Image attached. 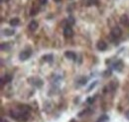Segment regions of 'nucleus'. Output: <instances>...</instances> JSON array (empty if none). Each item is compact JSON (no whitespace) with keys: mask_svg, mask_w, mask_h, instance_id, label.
I'll list each match as a JSON object with an SVG mask.
<instances>
[{"mask_svg":"<svg viewBox=\"0 0 129 122\" xmlns=\"http://www.w3.org/2000/svg\"><path fill=\"white\" fill-rule=\"evenodd\" d=\"M28 82L31 83L34 86H36L37 88H40V87L43 85V80H42L40 77H37V76L29 77V78H28Z\"/></svg>","mask_w":129,"mask_h":122,"instance_id":"f257e3e1","label":"nucleus"},{"mask_svg":"<svg viewBox=\"0 0 129 122\" xmlns=\"http://www.w3.org/2000/svg\"><path fill=\"white\" fill-rule=\"evenodd\" d=\"M32 55V50L31 49H26L24 51H22L20 54H19V60L20 61H26L28 60Z\"/></svg>","mask_w":129,"mask_h":122,"instance_id":"f03ea898","label":"nucleus"},{"mask_svg":"<svg viewBox=\"0 0 129 122\" xmlns=\"http://www.w3.org/2000/svg\"><path fill=\"white\" fill-rule=\"evenodd\" d=\"M121 35H122V31H121V29L119 27H117V26L112 28V30L110 32V36H111V38H113V39H118V38L121 37Z\"/></svg>","mask_w":129,"mask_h":122,"instance_id":"7ed1b4c3","label":"nucleus"},{"mask_svg":"<svg viewBox=\"0 0 129 122\" xmlns=\"http://www.w3.org/2000/svg\"><path fill=\"white\" fill-rule=\"evenodd\" d=\"M123 63L122 61H120V60H117L116 62H114L112 64V69L114 71H116V72H121L122 71V69H123Z\"/></svg>","mask_w":129,"mask_h":122,"instance_id":"20e7f679","label":"nucleus"},{"mask_svg":"<svg viewBox=\"0 0 129 122\" xmlns=\"http://www.w3.org/2000/svg\"><path fill=\"white\" fill-rule=\"evenodd\" d=\"M64 36L66 38H72L74 36V31L72 29V27L68 26L64 29Z\"/></svg>","mask_w":129,"mask_h":122,"instance_id":"39448f33","label":"nucleus"},{"mask_svg":"<svg viewBox=\"0 0 129 122\" xmlns=\"http://www.w3.org/2000/svg\"><path fill=\"white\" fill-rule=\"evenodd\" d=\"M96 48L98 51L103 52V51H105V50L107 49V44H106L104 41H98L96 44Z\"/></svg>","mask_w":129,"mask_h":122,"instance_id":"423d86ee","label":"nucleus"},{"mask_svg":"<svg viewBox=\"0 0 129 122\" xmlns=\"http://www.w3.org/2000/svg\"><path fill=\"white\" fill-rule=\"evenodd\" d=\"M64 57L68 59V60H72V61H76V58H77V55L72 52V51H67L64 52Z\"/></svg>","mask_w":129,"mask_h":122,"instance_id":"0eeeda50","label":"nucleus"},{"mask_svg":"<svg viewBox=\"0 0 129 122\" xmlns=\"http://www.w3.org/2000/svg\"><path fill=\"white\" fill-rule=\"evenodd\" d=\"M38 22L37 21H35V20H32L30 23H29V25H28V29L31 31V32H35V31L38 29Z\"/></svg>","mask_w":129,"mask_h":122,"instance_id":"6e6552de","label":"nucleus"},{"mask_svg":"<svg viewBox=\"0 0 129 122\" xmlns=\"http://www.w3.org/2000/svg\"><path fill=\"white\" fill-rule=\"evenodd\" d=\"M120 23H121L123 26H127V27H129V18H128V16L126 15V14L121 15V17H120Z\"/></svg>","mask_w":129,"mask_h":122,"instance_id":"1a4fd4ad","label":"nucleus"},{"mask_svg":"<svg viewBox=\"0 0 129 122\" xmlns=\"http://www.w3.org/2000/svg\"><path fill=\"white\" fill-rule=\"evenodd\" d=\"M15 34V31L13 30V29H4V30H2V35L3 36H6V37H10V36H13Z\"/></svg>","mask_w":129,"mask_h":122,"instance_id":"9d476101","label":"nucleus"},{"mask_svg":"<svg viewBox=\"0 0 129 122\" xmlns=\"http://www.w3.org/2000/svg\"><path fill=\"white\" fill-rule=\"evenodd\" d=\"M12 80V76L11 75H5V76H3L1 78V84L3 85L4 83H8Z\"/></svg>","mask_w":129,"mask_h":122,"instance_id":"9b49d317","label":"nucleus"},{"mask_svg":"<svg viewBox=\"0 0 129 122\" xmlns=\"http://www.w3.org/2000/svg\"><path fill=\"white\" fill-rule=\"evenodd\" d=\"M42 59H43V61L46 62V63H52V62L54 61V56H53L52 54L44 55V56L42 57Z\"/></svg>","mask_w":129,"mask_h":122,"instance_id":"f8f14e48","label":"nucleus"},{"mask_svg":"<svg viewBox=\"0 0 129 122\" xmlns=\"http://www.w3.org/2000/svg\"><path fill=\"white\" fill-rule=\"evenodd\" d=\"M9 24H10V26H12V27H16L18 26L19 24H20V20H19V18H12L10 21H9Z\"/></svg>","mask_w":129,"mask_h":122,"instance_id":"ddd939ff","label":"nucleus"},{"mask_svg":"<svg viewBox=\"0 0 129 122\" xmlns=\"http://www.w3.org/2000/svg\"><path fill=\"white\" fill-rule=\"evenodd\" d=\"M1 51H3V52H8L10 49H11V46H10V44L9 43H7V42H5V43H1Z\"/></svg>","mask_w":129,"mask_h":122,"instance_id":"4468645a","label":"nucleus"},{"mask_svg":"<svg viewBox=\"0 0 129 122\" xmlns=\"http://www.w3.org/2000/svg\"><path fill=\"white\" fill-rule=\"evenodd\" d=\"M66 22H67V25L71 27L72 25H75V23H76V20H75V18H74L73 16H69V17L66 19Z\"/></svg>","mask_w":129,"mask_h":122,"instance_id":"2eb2a0df","label":"nucleus"},{"mask_svg":"<svg viewBox=\"0 0 129 122\" xmlns=\"http://www.w3.org/2000/svg\"><path fill=\"white\" fill-rule=\"evenodd\" d=\"M98 0H87L86 1V6H96L98 5Z\"/></svg>","mask_w":129,"mask_h":122,"instance_id":"dca6fc26","label":"nucleus"},{"mask_svg":"<svg viewBox=\"0 0 129 122\" xmlns=\"http://www.w3.org/2000/svg\"><path fill=\"white\" fill-rule=\"evenodd\" d=\"M117 86H118V83H117V82H115V81H111V82L109 83L108 88H109V89H111V90H115V89L117 88Z\"/></svg>","mask_w":129,"mask_h":122,"instance_id":"f3484780","label":"nucleus"},{"mask_svg":"<svg viewBox=\"0 0 129 122\" xmlns=\"http://www.w3.org/2000/svg\"><path fill=\"white\" fill-rule=\"evenodd\" d=\"M108 119H109V118H108L107 115H102V116L97 120V122H107L108 121Z\"/></svg>","mask_w":129,"mask_h":122,"instance_id":"a211bd4d","label":"nucleus"},{"mask_svg":"<svg viewBox=\"0 0 129 122\" xmlns=\"http://www.w3.org/2000/svg\"><path fill=\"white\" fill-rule=\"evenodd\" d=\"M86 81H87V77H84V76H82L80 78V80H79V83L81 84V85H84L85 83H86Z\"/></svg>","mask_w":129,"mask_h":122,"instance_id":"6ab92c4d","label":"nucleus"},{"mask_svg":"<svg viewBox=\"0 0 129 122\" xmlns=\"http://www.w3.org/2000/svg\"><path fill=\"white\" fill-rule=\"evenodd\" d=\"M94 100H95V98H94V97L89 96V97L87 98V100H86V101H87V103H88V104H92V103L94 102Z\"/></svg>","mask_w":129,"mask_h":122,"instance_id":"aec40b11","label":"nucleus"},{"mask_svg":"<svg viewBox=\"0 0 129 122\" xmlns=\"http://www.w3.org/2000/svg\"><path fill=\"white\" fill-rule=\"evenodd\" d=\"M96 83H97L96 80H95V81H93V83H91V84L89 85V87L87 88V92H90V90H91V89H92V88H93V87L96 85Z\"/></svg>","mask_w":129,"mask_h":122,"instance_id":"412c9836","label":"nucleus"},{"mask_svg":"<svg viewBox=\"0 0 129 122\" xmlns=\"http://www.w3.org/2000/svg\"><path fill=\"white\" fill-rule=\"evenodd\" d=\"M37 13H38V8H37V9H36V8H33L32 11H31V13H30V14L34 16V15H36Z\"/></svg>","mask_w":129,"mask_h":122,"instance_id":"4be33fe9","label":"nucleus"},{"mask_svg":"<svg viewBox=\"0 0 129 122\" xmlns=\"http://www.w3.org/2000/svg\"><path fill=\"white\" fill-rule=\"evenodd\" d=\"M103 74H104V76H111V71L110 70L109 71H105Z\"/></svg>","mask_w":129,"mask_h":122,"instance_id":"5701e85b","label":"nucleus"},{"mask_svg":"<svg viewBox=\"0 0 129 122\" xmlns=\"http://www.w3.org/2000/svg\"><path fill=\"white\" fill-rule=\"evenodd\" d=\"M39 2H40L42 5H46L47 2H48V0H39Z\"/></svg>","mask_w":129,"mask_h":122,"instance_id":"b1692460","label":"nucleus"},{"mask_svg":"<svg viewBox=\"0 0 129 122\" xmlns=\"http://www.w3.org/2000/svg\"><path fill=\"white\" fill-rule=\"evenodd\" d=\"M125 117H126V118L129 120V110H127V111H126V113H125Z\"/></svg>","mask_w":129,"mask_h":122,"instance_id":"393cba45","label":"nucleus"},{"mask_svg":"<svg viewBox=\"0 0 129 122\" xmlns=\"http://www.w3.org/2000/svg\"><path fill=\"white\" fill-rule=\"evenodd\" d=\"M1 122H8V120H6V119H4V118H2V119H1Z\"/></svg>","mask_w":129,"mask_h":122,"instance_id":"a878e982","label":"nucleus"},{"mask_svg":"<svg viewBox=\"0 0 129 122\" xmlns=\"http://www.w3.org/2000/svg\"><path fill=\"white\" fill-rule=\"evenodd\" d=\"M4 1H5V2H7V1H8V0H1V2H2V3H3V2H4Z\"/></svg>","mask_w":129,"mask_h":122,"instance_id":"bb28decb","label":"nucleus"},{"mask_svg":"<svg viewBox=\"0 0 129 122\" xmlns=\"http://www.w3.org/2000/svg\"><path fill=\"white\" fill-rule=\"evenodd\" d=\"M54 1H55V2H60L61 0H54Z\"/></svg>","mask_w":129,"mask_h":122,"instance_id":"cd10ccee","label":"nucleus"}]
</instances>
